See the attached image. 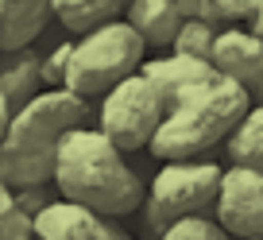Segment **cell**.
Wrapping results in <instances>:
<instances>
[{"label":"cell","mask_w":263,"mask_h":240,"mask_svg":"<svg viewBox=\"0 0 263 240\" xmlns=\"http://www.w3.org/2000/svg\"><path fill=\"white\" fill-rule=\"evenodd\" d=\"M50 178L62 201L101 213L108 221L136 213L143 201V178L97 128H74L62 136Z\"/></svg>","instance_id":"obj_1"},{"label":"cell","mask_w":263,"mask_h":240,"mask_svg":"<svg viewBox=\"0 0 263 240\" xmlns=\"http://www.w3.org/2000/svg\"><path fill=\"white\" fill-rule=\"evenodd\" d=\"M85 116H89V101L66 89H43L24 108H16L0 140V186L8 190L47 186L62 136L85 128Z\"/></svg>","instance_id":"obj_2"},{"label":"cell","mask_w":263,"mask_h":240,"mask_svg":"<svg viewBox=\"0 0 263 240\" xmlns=\"http://www.w3.org/2000/svg\"><path fill=\"white\" fill-rule=\"evenodd\" d=\"M248 108H252L248 89H240L224 74L209 70L201 82L182 89L163 108V120H159L147 151L155 159H163V163L194 159L201 151H209L213 143H221L224 136L236 132V124L248 116Z\"/></svg>","instance_id":"obj_3"},{"label":"cell","mask_w":263,"mask_h":240,"mask_svg":"<svg viewBox=\"0 0 263 240\" xmlns=\"http://www.w3.org/2000/svg\"><path fill=\"white\" fill-rule=\"evenodd\" d=\"M140 62H143V39L124 20H116V24H105L93 35H82L78 43H70L62 89L82 101L105 97L112 85L136 74Z\"/></svg>","instance_id":"obj_4"},{"label":"cell","mask_w":263,"mask_h":240,"mask_svg":"<svg viewBox=\"0 0 263 240\" xmlns=\"http://www.w3.org/2000/svg\"><path fill=\"white\" fill-rule=\"evenodd\" d=\"M221 167L209 159H182L163 163L151 178L147 201H143V232L151 240L163 236V229L182 217H213Z\"/></svg>","instance_id":"obj_5"},{"label":"cell","mask_w":263,"mask_h":240,"mask_svg":"<svg viewBox=\"0 0 263 240\" xmlns=\"http://www.w3.org/2000/svg\"><path fill=\"white\" fill-rule=\"evenodd\" d=\"M159 120H163V105H159L155 89L140 74H132L105 93L101 113H97V132L120 155H128V151L147 147L155 128H159Z\"/></svg>","instance_id":"obj_6"},{"label":"cell","mask_w":263,"mask_h":240,"mask_svg":"<svg viewBox=\"0 0 263 240\" xmlns=\"http://www.w3.org/2000/svg\"><path fill=\"white\" fill-rule=\"evenodd\" d=\"M213 221L229 240H263V174L248 167L221 171Z\"/></svg>","instance_id":"obj_7"},{"label":"cell","mask_w":263,"mask_h":240,"mask_svg":"<svg viewBox=\"0 0 263 240\" xmlns=\"http://www.w3.org/2000/svg\"><path fill=\"white\" fill-rule=\"evenodd\" d=\"M31 236L35 240H128V232L108 217L58 198L31 221Z\"/></svg>","instance_id":"obj_8"},{"label":"cell","mask_w":263,"mask_h":240,"mask_svg":"<svg viewBox=\"0 0 263 240\" xmlns=\"http://www.w3.org/2000/svg\"><path fill=\"white\" fill-rule=\"evenodd\" d=\"M209 66L252 93L263 78V43L244 27H224L209 47Z\"/></svg>","instance_id":"obj_9"},{"label":"cell","mask_w":263,"mask_h":240,"mask_svg":"<svg viewBox=\"0 0 263 240\" xmlns=\"http://www.w3.org/2000/svg\"><path fill=\"white\" fill-rule=\"evenodd\" d=\"M50 20L47 0H0V54L27 50Z\"/></svg>","instance_id":"obj_10"},{"label":"cell","mask_w":263,"mask_h":240,"mask_svg":"<svg viewBox=\"0 0 263 240\" xmlns=\"http://www.w3.org/2000/svg\"><path fill=\"white\" fill-rule=\"evenodd\" d=\"M209 70H213L209 62H194V58H182V54H166V58H151V62H140V70H136V74H140L143 82L155 89L159 105L166 108L182 89H190L194 82H201Z\"/></svg>","instance_id":"obj_11"},{"label":"cell","mask_w":263,"mask_h":240,"mask_svg":"<svg viewBox=\"0 0 263 240\" xmlns=\"http://www.w3.org/2000/svg\"><path fill=\"white\" fill-rule=\"evenodd\" d=\"M124 24L143 39V47H171L182 16L174 0H132L124 4Z\"/></svg>","instance_id":"obj_12"},{"label":"cell","mask_w":263,"mask_h":240,"mask_svg":"<svg viewBox=\"0 0 263 240\" xmlns=\"http://www.w3.org/2000/svg\"><path fill=\"white\" fill-rule=\"evenodd\" d=\"M39 62H43V58L35 54L31 47H27V50H8V54H0V93H4V101L12 105V113H16V108H24L27 101L39 93V85H43Z\"/></svg>","instance_id":"obj_13"},{"label":"cell","mask_w":263,"mask_h":240,"mask_svg":"<svg viewBox=\"0 0 263 240\" xmlns=\"http://www.w3.org/2000/svg\"><path fill=\"white\" fill-rule=\"evenodd\" d=\"M50 12L62 20L66 31L93 35L97 27L116 24V20H120V12H124V4H120V0H54V4H50Z\"/></svg>","instance_id":"obj_14"},{"label":"cell","mask_w":263,"mask_h":240,"mask_svg":"<svg viewBox=\"0 0 263 240\" xmlns=\"http://www.w3.org/2000/svg\"><path fill=\"white\" fill-rule=\"evenodd\" d=\"M229 155L236 167H248V171L263 174V108L259 105L248 108V116L229 136Z\"/></svg>","instance_id":"obj_15"},{"label":"cell","mask_w":263,"mask_h":240,"mask_svg":"<svg viewBox=\"0 0 263 240\" xmlns=\"http://www.w3.org/2000/svg\"><path fill=\"white\" fill-rule=\"evenodd\" d=\"M217 31L201 20H182L178 24V35H174V54L182 58H194V62H209V47H213Z\"/></svg>","instance_id":"obj_16"},{"label":"cell","mask_w":263,"mask_h":240,"mask_svg":"<svg viewBox=\"0 0 263 240\" xmlns=\"http://www.w3.org/2000/svg\"><path fill=\"white\" fill-rule=\"evenodd\" d=\"M159 240H229V236L221 232L213 217H182V221L166 225Z\"/></svg>","instance_id":"obj_17"},{"label":"cell","mask_w":263,"mask_h":240,"mask_svg":"<svg viewBox=\"0 0 263 240\" xmlns=\"http://www.w3.org/2000/svg\"><path fill=\"white\" fill-rule=\"evenodd\" d=\"M0 240H35L31 221L20 213V206H16L8 186H0Z\"/></svg>","instance_id":"obj_18"},{"label":"cell","mask_w":263,"mask_h":240,"mask_svg":"<svg viewBox=\"0 0 263 240\" xmlns=\"http://www.w3.org/2000/svg\"><path fill=\"white\" fill-rule=\"evenodd\" d=\"M12 198H16L20 213H24L27 221H35V217H39L50 201H58V194H50L47 186H27V190H12Z\"/></svg>","instance_id":"obj_19"},{"label":"cell","mask_w":263,"mask_h":240,"mask_svg":"<svg viewBox=\"0 0 263 240\" xmlns=\"http://www.w3.org/2000/svg\"><path fill=\"white\" fill-rule=\"evenodd\" d=\"M66 62H70V43H58L47 58L39 62V78L50 85V89H62V78H66Z\"/></svg>","instance_id":"obj_20"},{"label":"cell","mask_w":263,"mask_h":240,"mask_svg":"<svg viewBox=\"0 0 263 240\" xmlns=\"http://www.w3.org/2000/svg\"><path fill=\"white\" fill-rule=\"evenodd\" d=\"M244 31H252L255 39L263 43V0H255V8H252V16H248V24H244Z\"/></svg>","instance_id":"obj_21"},{"label":"cell","mask_w":263,"mask_h":240,"mask_svg":"<svg viewBox=\"0 0 263 240\" xmlns=\"http://www.w3.org/2000/svg\"><path fill=\"white\" fill-rule=\"evenodd\" d=\"M8 120H12V105L4 101V93H0V140H4V132H8Z\"/></svg>","instance_id":"obj_22"},{"label":"cell","mask_w":263,"mask_h":240,"mask_svg":"<svg viewBox=\"0 0 263 240\" xmlns=\"http://www.w3.org/2000/svg\"><path fill=\"white\" fill-rule=\"evenodd\" d=\"M248 97H252V105H259V108H263V78H259V85H255Z\"/></svg>","instance_id":"obj_23"}]
</instances>
